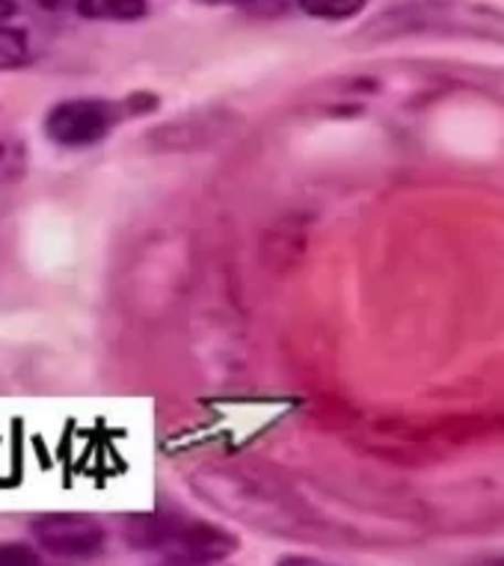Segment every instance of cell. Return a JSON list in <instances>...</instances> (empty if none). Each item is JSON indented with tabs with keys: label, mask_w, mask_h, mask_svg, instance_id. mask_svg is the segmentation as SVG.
<instances>
[{
	"label": "cell",
	"mask_w": 504,
	"mask_h": 566,
	"mask_svg": "<svg viewBox=\"0 0 504 566\" xmlns=\"http://www.w3.org/2000/svg\"><path fill=\"white\" fill-rule=\"evenodd\" d=\"M421 36L504 45V10L481 0H410L377 12L363 30H356V39L371 45Z\"/></svg>",
	"instance_id": "cell-1"
},
{
	"label": "cell",
	"mask_w": 504,
	"mask_h": 566,
	"mask_svg": "<svg viewBox=\"0 0 504 566\" xmlns=\"http://www.w3.org/2000/svg\"><path fill=\"white\" fill-rule=\"evenodd\" d=\"M125 119L119 102L107 98H66L45 113V137L60 149H93L111 137L113 128Z\"/></svg>",
	"instance_id": "cell-2"
},
{
	"label": "cell",
	"mask_w": 504,
	"mask_h": 566,
	"mask_svg": "<svg viewBox=\"0 0 504 566\" xmlns=\"http://www.w3.org/2000/svg\"><path fill=\"white\" fill-rule=\"evenodd\" d=\"M30 537L42 552L66 560L102 555L107 531L90 513H39L30 520Z\"/></svg>",
	"instance_id": "cell-3"
},
{
	"label": "cell",
	"mask_w": 504,
	"mask_h": 566,
	"mask_svg": "<svg viewBox=\"0 0 504 566\" xmlns=\"http://www.w3.org/2000/svg\"><path fill=\"white\" fill-rule=\"evenodd\" d=\"M238 548H241V539L223 525L206 520H187L181 513H172L160 555L172 564L217 566L223 564L225 557H232Z\"/></svg>",
	"instance_id": "cell-4"
},
{
	"label": "cell",
	"mask_w": 504,
	"mask_h": 566,
	"mask_svg": "<svg viewBox=\"0 0 504 566\" xmlns=\"http://www.w3.org/2000/svg\"><path fill=\"white\" fill-rule=\"evenodd\" d=\"M75 12L86 21L134 24L149 15V0H75Z\"/></svg>",
	"instance_id": "cell-5"
},
{
	"label": "cell",
	"mask_w": 504,
	"mask_h": 566,
	"mask_svg": "<svg viewBox=\"0 0 504 566\" xmlns=\"http://www.w3.org/2000/svg\"><path fill=\"white\" fill-rule=\"evenodd\" d=\"M36 56L33 39L19 24H3L0 28V72H19L28 69Z\"/></svg>",
	"instance_id": "cell-6"
},
{
	"label": "cell",
	"mask_w": 504,
	"mask_h": 566,
	"mask_svg": "<svg viewBox=\"0 0 504 566\" xmlns=\"http://www.w3.org/2000/svg\"><path fill=\"white\" fill-rule=\"evenodd\" d=\"M30 169V149L24 137H0V190L21 185Z\"/></svg>",
	"instance_id": "cell-7"
},
{
	"label": "cell",
	"mask_w": 504,
	"mask_h": 566,
	"mask_svg": "<svg viewBox=\"0 0 504 566\" xmlns=\"http://www.w3.org/2000/svg\"><path fill=\"white\" fill-rule=\"evenodd\" d=\"M297 10L318 21H350L368 7V0H294Z\"/></svg>",
	"instance_id": "cell-8"
},
{
	"label": "cell",
	"mask_w": 504,
	"mask_h": 566,
	"mask_svg": "<svg viewBox=\"0 0 504 566\" xmlns=\"http://www.w3.org/2000/svg\"><path fill=\"white\" fill-rule=\"evenodd\" d=\"M0 566H45L36 546L21 539H0Z\"/></svg>",
	"instance_id": "cell-9"
},
{
	"label": "cell",
	"mask_w": 504,
	"mask_h": 566,
	"mask_svg": "<svg viewBox=\"0 0 504 566\" xmlns=\"http://www.w3.org/2000/svg\"><path fill=\"white\" fill-rule=\"evenodd\" d=\"M202 7H234V10H250V12H264L267 15V7L276 3V0H197Z\"/></svg>",
	"instance_id": "cell-10"
},
{
	"label": "cell",
	"mask_w": 504,
	"mask_h": 566,
	"mask_svg": "<svg viewBox=\"0 0 504 566\" xmlns=\"http://www.w3.org/2000/svg\"><path fill=\"white\" fill-rule=\"evenodd\" d=\"M475 72H477V81H481V86H484V90H490L495 98H502L504 102V69L502 72H481V69H475Z\"/></svg>",
	"instance_id": "cell-11"
},
{
	"label": "cell",
	"mask_w": 504,
	"mask_h": 566,
	"mask_svg": "<svg viewBox=\"0 0 504 566\" xmlns=\"http://www.w3.org/2000/svg\"><path fill=\"white\" fill-rule=\"evenodd\" d=\"M19 15H21L19 0H0V28H3V24H15Z\"/></svg>",
	"instance_id": "cell-12"
},
{
	"label": "cell",
	"mask_w": 504,
	"mask_h": 566,
	"mask_svg": "<svg viewBox=\"0 0 504 566\" xmlns=\"http://www.w3.org/2000/svg\"><path fill=\"white\" fill-rule=\"evenodd\" d=\"M276 566H329V564H324V560H318V557H308V555H285L276 560Z\"/></svg>",
	"instance_id": "cell-13"
},
{
	"label": "cell",
	"mask_w": 504,
	"mask_h": 566,
	"mask_svg": "<svg viewBox=\"0 0 504 566\" xmlns=\"http://www.w3.org/2000/svg\"><path fill=\"white\" fill-rule=\"evenodd\" d=\"M39 10L45 12H66V10H75V0H33Z\"/></svg>",
	"instance_id": "cell-14"
},
{
	"label": "cell",
	"mask_w": 504,
	"mask_h": 566,
	"mask_svg": "<svg viewBox=\"0 0 504 566\" xmlns=\"http://www.w3.org/2000/svg\"><path fill=\"white\" fill-rule=\"evenodd\" d=\"M475 566H504V555L502 557H486V560H477Z\"/></svg>",
	"instance_id": "cell-15"
},
{
	"label": "cell",
	"mask_w": 504,
	"mask_h": 566,
	"mask_svg": "<svg viewBox=\"0 0 504 566\" xmlns=\"http://www.w3.org/2000/svg\"><path fill=\"white\" fill-rule=\"evenodd\" d=\"M164 566H187V564H172V560H167V564H164Z\"/></svg>",
	"instance_id": "cell-16"
}]
</instances>
